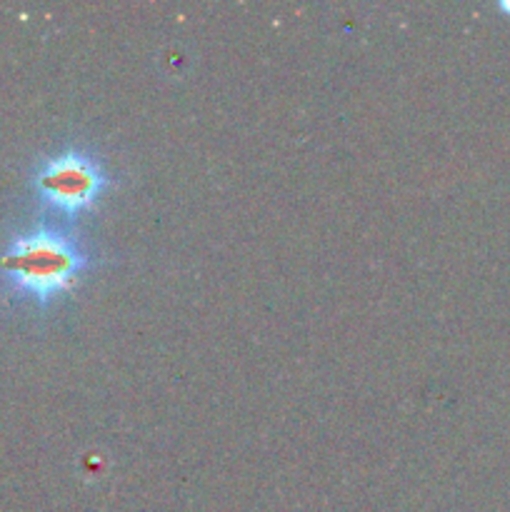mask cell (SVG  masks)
<instances>
[{
	"label": "cell",
	"instance_id": "2",
	"mask_svg": "<svg viewBox=\"0 0 510 512\" xmlns=\"http://www.w3.org/2000/svg\"><path fill=\"white\" fill-rule=\"evenodd\" d=\"M35 190L50 210L65 218H78L103 198L108 190V173L93 155L83 150H65L38 165Z\"/></svg>",
	"mask_w": 510,
	"mask_h": 512
},
{
	"label": "cell",
	"instance_id": "3",
	"mask_svg": "<svg viewBox=\"0 0 510 512\" xmlns=\"http://www.w3.org/2000/svg\"><path fill=\"white\" fill-rule=\"evenodd\" d=\"M500 10H505V13H510V0H503V3H500Z\"/></svg>",
	"mask_w": 510,
	"mask_h": 512
},
{
	"label": "cell",
	"instance_id": "1",
	"mask_svg": "<svg viewBox=\"0 0 510 512\" xmlns=\"http://www.w3.org/2000/svg\"><path fill=\"white\" fill-rule=\"evenodd\" d=\"M0 268L20 295L48 305L73 288L78 275L88 268V255L68 235L38 228L10 243L0 258Z\"/></svg>",
	"mask_w": 510,
	"mask_h": 512
}]
</instances>
